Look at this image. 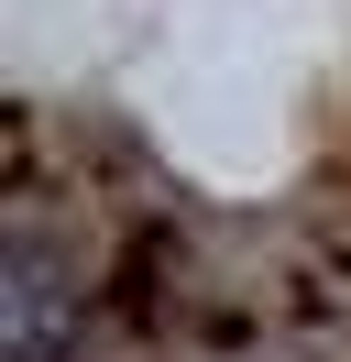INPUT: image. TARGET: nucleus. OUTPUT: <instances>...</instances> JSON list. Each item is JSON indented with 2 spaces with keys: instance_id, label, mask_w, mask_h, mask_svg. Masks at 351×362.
<instances>
[]
</instances>
